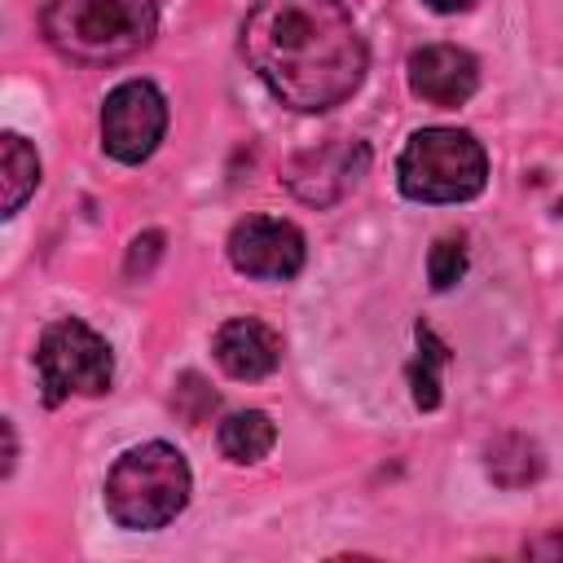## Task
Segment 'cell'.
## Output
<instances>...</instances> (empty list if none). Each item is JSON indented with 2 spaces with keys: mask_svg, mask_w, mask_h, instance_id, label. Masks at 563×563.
<instances>
[{
  "mask_svg": "<svg viewBox=\"0 0 563 563\" xmlns=\"http://www.w3.org/2000/svg\"><path fill=\"white\" fill-rule=\"evenodd\" d=\"M0 185H4V216H13L31 194H35V185H40V158H35V150L22 141V136H4L0 141Z\"/></svg>",
  "mask_w": 563,
  "mask_h": 563,
  "instance_id": "12",
  "label": "cell"
},
{
  "mask_svg": "<svg viewBox=\"0 0 563 563\" xmlns=\"http://www.w3.org/2000/svg\"><path fill=\"white\" fill-rule=\"evenodd\" d=\"M488 471H493V479H497V484L519 488V479H523V484H528V479H537L541 457H537V449H532L523 435H506V440H497V444H493V453H488Z\"/></svg>",
  "mask_w": 563,
  "mask_h": 563,
  "instance_id": "14",
  "label": "cell"
},
{
  "mask_svg": "<svg viewBox=\"0 0 563 563\" xmlns=\"http://www.w3.org/2000/svg\"><path fill=\"white\" fill-rule=\"evenodd\" d=\"M435 13H462V9H471V0H427Z\"/></svg>",
  "mask_w": 563,
  "mask_h": 563,
  "instance_id": "17",
  "label": "cell"
},
{
  "mask_svg": "<svg viewBox=\"0 0 563 563\" xmlns=\"http://www.w3.org/2000/svg\"><path fill=\"white\" fill-rule=\"evenodd\" d=\"M167 128V101L154 84L128 79L101 106V145L119 163H141L154 154Z\"/></svg>",
  "mask_w": 563,
  "mask_h": 563,
  "instance_id": "6",
  "label": "cell"
},
{
  "mask_svg": "<svg viewBox=\"0 0 563 563\" xmlns=\"http://www.w3.org/2000/svg\"><path fill=\"white\" fill-rule=\"evenodd\" d=\"M365 163H369L365 145H356V141H330V145H321L312 154H299L290 163V172H286V185L303 202H317L321 207V202H334L339 194H347L361 180Z\"/></svg>",
  "mask_w": 563,
  "mask_h": 563,
  "instance_id": "9",
  "label": "cell"
},
{
  "mask_svg": "<svg viewBox=\"0 0 563 563\" xmlns=\"http://www.w3.org/2000/svg\"><path fill=\"white\" fill-rule=\"evenodd\" d=\"M418 356L409 365V387H413V405L418 409H435L440 405V369L449 365V347L435 339L431 325H418Z\"/></svg>",
  "mask_w": 563,
  "mask_h": 563,
  "instance_id": "13",
  "label": "cell"
},
{
  "mask_svg": "<svg viewBox=\"0 0 563 563\" xmlns=\"http://www.w3.org/2000/svg\"><path fill=\"white\" fill-rule=\"evenodd\" d=\"M229 260L260 282H286L303 268V233L277 216H246L229 233Z\"/></svg>",
  "mask_w": 563,
  "mask_h": 563,
  "instance_id": "7",
  "label": "cell"
},
{
  "mask_svg": "<svg viewBox=\"0 0 563 563\" xmlns=\"http://www.w3.org/2000/svg\"><path fill=\"white\" fill-rule=\"evenodd\" d=\"M273 440H277V427L260 409H242L220 422V453L229 462H260L273 449Z\"/></svg>",
  "mask_w": 563,
  "mask_h": 563,
  "instance_id": "11",
  "label": "cell"
},
{
  "mask_svg": "<svg viewBox=\"0 0 563 563\" xmlns=\"http://www.w3.org/2000/svg\"><path fill=\"white\" fill-rule=\"evenodd\" d=\"M220 369L238 383H255V378H268L282 361V334L273 325H264L260 317H233L216 330V343H211Z\"/></svg>",
  "mask_w": 563,
  "mask_h": 563,
  "instance_id": "10",
  "label": "cell"
},
{
  "mask_svg": "<svg viewBox=\"0 0 563 563\" xmlns=\"http://www.w3.org/2000/svg\"><path fill=\"white\" fill-rule=\"evenodd\" d=\"M400 194L413 202H466L488 180L484 145L462 128H422L396 163Z\"/></svg>",
  "mask_w": 563,
  "mask_h": 563,
  "instance_id": "4",
  "label": "cell"
},
{
  "mask_svg": "<svg viewBox=\"0 0 563 563\" xmlns=\"http://www.w3.org/2000/svg\"><path fill=\"white\" fill-rule=\"evenodd\" d=\"M475 84H479V66L457 44H427V48L409 53V88L427 106L453 110L475 92Z\"/></svg>",
  "mask_w": 563,
  "mask_h": 563,
  "instance_id": "8",
  "label": "cell"
},
{
  "mask_svg": "<svg viewBox=\"0 0 563 563\" xmlns=\"http://www.w3.org/2000/svg\"><path fill=\"white\" fill-rule=\"evenodd\" d=\"M35 369H40L44 400L62 405L66 396H101L110 387L114 361H110V347L97 330H88L75 317H62L44 330L40 352H35Z\"/></svg>",
  "mask_w": 563,
  "mask_h": 563,
  "instance_id": "5",
  "label": "cell"
},
{
  "mask_svg": "<svg viewBox=\"0 0 563 563\" xmlns=\"http://www.w3.org/2000/svg\"><path fill=\"white\" fill-rule=\"evenodd\" d=\"M242 57L290 110H330L365 75V40L339 0H260L242 22Z\"/></svg>",
  "mask_w": 563,
  "mask_h": 563,
  "instance_id": "1",
  "label": "cell"
},
{
  "mask_svg": "<svg viewBox=\"0 0 563 563\" xmlns=\"http://www.w3.org/2000/svg\"><path fill=\"white\" fill-rule=\"evenodd\" d=\"M427 273H431V286H435V290H449V286L466 273V251H462V242H457V238H440V242L431 246Z\"/></svg>",
  "mask_w": 563,
  "mask_h": 563,
  "instance_id": "15",
  "label": "cell"
},
{
  "mask_svg": "<svg viewBox=\"0 0 563 563\" xmlns=\"http://www.w3.org/2000/svg\"><path fill=\"white\" fill-rule=\"evenodd\" d=\"M189 501V466L172 444H136L106 475V510L119 528L150 532L172 523Z\"/></svg>",
  "mask_w": 563,
  "mask_h": 563,
  "instance_id": "3",
  "label": "cell"
},
{
  "mask_svg": "<svg viewBox=\"0 0 563 563\" xmlns=\"http://www.w3.org/2000/svg\"><path fill=\"white\" fill-rule=\"evenodd\" d=\"M158 242H163L158 233H145V238H136V242H132V255H128V273H132V277L150 268V260L158 255Z\"/></svg>",
  "mask_w": 563,
  "mask_h": 563,
  "instance_id": "16",
  "label": "cell"
},
{
  "mask_svg": "<svg viewBox=\"0 0 563 563\" xmlns=\"http://www.w3.org/2000/svg\"><path fill=\"white\" fill-rule=\"evenodd\" d=\"M158 0H48L44 35L75 62H119L154 40Z\"/></svg>",
  "mask_w": 563,
  "mask_h": 563,
  "instance_id": "2",
  "label": "cell"
}]
</instances>
